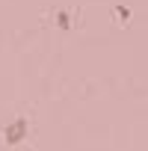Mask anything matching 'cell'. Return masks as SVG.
<instances>
[{"mask_svg":"<svg viewBox=\"0 0 148 151\" xmlns=\"http://www.w3.org/2000/svg\"><path fill=\"white\" fill-rule=\"evenodd\" d=\"M116 18L127 24V21H130V9H127V6H116Z\"/></svg>","mask_w":148,"mask_h":151,"instance_id":"cell-3","label":"cell"},{"mask_svg":"<svg viewBox=\"0 0 148 151\" xmlns=\"http://www.w3.org/2000/svg\"><path fill=\"white\" fill-rule=\"evenodd\" d=\"M56 27H59V30H71V15H68L65 9L56 12Z\"/></svg>","mask_w":148,"mask_h":151,"instance_id":"cell-2","label":"cell"},{"mask_svg":"<svg viewBox=\"0 0 148 151\" xmlns=\"http://www.w3.org/2000/svg\"><path fill=\"white\" fill-rule=\"evenodd\" d=\"M30 136V122L24 119V116H15L6 127H3V139L9 142V145H18V142H24Z\"/></svg>","mask_w":148,"mask_h":151,"instance_id":"cell-1","label":"cell"}]
</instances>
